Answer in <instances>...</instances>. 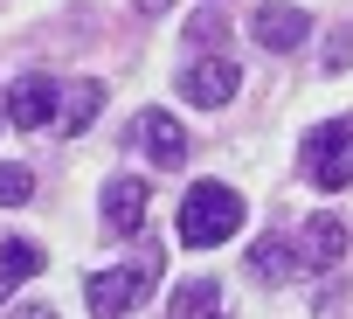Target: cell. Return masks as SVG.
<instances>
[{"instance_id":"obj_1","label":"cell","mask_w":353,"mask_h":319,"mask_svg":"<svg viewBox=\"0 0 353 319\" xmlns=\"http://www.w3.org/2000/svg\"><path fill=\"white\" fill-rule=\"evenodd\" d=\"M236 229H243V195H236V188H222V181L188 188V202H181V243H188V250H215V243H229Z\"/></svg>"},{"instance_id":"obj_2","label":"cell","mask_w":353,"mask_h":319,"mask_svg":"<svg viewBox=\"0 0 353 319\" xmlns=\"http://www.w3.org/2000/svg\"><path fill=\"white\" fill-rule=\"evenodd\" d=\"M159 264H166V257H159V243H152L145 257H125V264H111V271H90V278H83L90 312H97V319H125V312H132V305L152 291Z\"/></svg>"},{"instance_id":"obj_3","label":"cell","mask_w":353,"mask_h":319,"mask_svg":"<svg viewBox=\"0 0 353 319\" xmlns=\"http://www.w3.org/2000/svg\"><path fill=\"white\" fill-rule=\"evenodd\" d=\"M305 181H319L325 195L353 181V118H332L305 139Z\"/></svg>"},{"instance_id":"obj_4","label":"cell","mask_w":353,"mask_h":319,"mask_svg":"<svg viewBox=\"0 0 353 319\" xmlns=\"http://www.w3.org/2000/svg\"><path fill=\"white\" fill-rule=\"evenodd\" d=\"M305 35H312V14H305V8H291V0H256V14H250V42H256V49L291 56Z\"/></svg>"},{"instance_id":"obj_5","label":"cell","mask_w":353,"mask_h":319,"mask_svg":"<svg viewBox=\"0 0 353 319\" xmlns=\"http://www.w3.org/2000/svg\"><path fill=\"white\" fill-rule=\"evenodd\" d=\"M132 153H145L152 167H188V132L173 111H139L132 118Z\"/></svg>"},{"instance_id":"obj_6","label":"cell","mask_w":353,"mask_h":319,"mask_svg":"<svg viewBox=\"0 0 353 319\" xmlns=\"http://www.w3.org/2000/svg\"><path fill=\"white\" fill-rule=\"evenodd\" d=\"M56 111H63V84L56 77H21L14 90H8V125H21V132H49L56 125Z\"/></svg>"},{"instance_id":"obj_7","label":"cell","mask_w":353,"mask_h":319,"mask_svg":"<svg viewBox=\"0 0 353 319\" xmlns=\"http://www.w3.org/2000/svg\"><path fill=\"white\" fill-rule=\"evenodd\" d=\"M181 97L201 104V111H222V104L236 97V63H229V56H201V63H188V70H181Z\"/></svg>"},{"instance_id":"obj_8","label":"cell","mask_w":353,"mask_h":319,"mask_svg":"<svg viewBox=\"0 0 353 319\" xmlns=\"http://www.w3.org/2000/svg\"><path fill=\"white\" fill-rule=\"evenodd\" d=\"M291 257H298V271H332V264L346 257V222H339V215H312V222H305V243H298Z\"/></svg>"},{"instance_id":"obj_9","label":"cell","mask_w":353,"mask_h":319,"mask_svg":"<svg viewBox=\"0 0 353 319\" xmlns=\"http://www.w3.org/2000/svg\"><path fill=\"white\" fill-rule=\"evenodd\" d=\"M97 111H104V84H97V77H77V84H63L56 132H63V139H83V132L97 125Z\"/></svg>"},{"instance_id":"obj_10","label":"cell","mask_w":353,"mask_h":319,"mask_svg":"<svg viewBox=\"0 0 353 319\" xmlns=\"http://www.w3.org/2000/svg\"><path fill=\"white\" fill-rule=\"evenodd\" d=\"M145 202H152V195H145V181L118 174V181L104 188V222H111L118 236H139V229H145Z\"/></svg>"},{"instance_id":"obj_11","label":"cell","mask_w":353,"mask_h":319,"mask_svg":"<svg viewBox=\"0 0 353 319\" xmlns=\"http://www.w3.org/2000/svg\"><path fill=\"white\" fill-rule=\"evenodd\" d=\"M166 312H173V319H222V284H215V278H188L181 291H173Z\"/></svg>"},{"instance_id":"obj_12","label":"cell","mask_w":353,"mask_h":319,"mask_svg":"<svg viewBox=\"0 0 353 319\" xmlns=\"http://www.w3.org/2000/svg\"><path fill=\"white\" fill-rule=\"evenodd\" d=\"M291 271H298V257H291V243H277V236H263V243L250 250V278H256V284H284Z\"/></svg>"},{"instance_id":"obj_13","label":"cell","mask_w":353,"mask_h":319,"mask_svg":"<svg viewBox=\"0 0 353 319\" xmlns=\"http://www.w3.org/2000/svg\"><path fill=\"white\" fill-rule=\"evenodd\" d=\"M35 202V174L28 167H0V209H21Z\"/></svg>"},{"instance_id":"obj_14","label":"cell","mask_w":353,"mask_h":319,"mask_svg":"<svg viewBox=\"0 0 353 319\" xmlns=\"http://www.w3.org/2000/svg\"><path fill=\"white\" fill-rule=\"evenodd\" d=\"M0 264H8L14 278H35V271H42V250H35L28 236H14V243H0Z\"/></svg>"},{"instance_id":"obj_15","label":"cell","mask_w":353,"mask_h":319,"mask_svg":"<svg viewBox=\"0 0 353 319\" xmlns=\"http://www.w3.org/2000/svg\"><path fill=\"white\" fill-rule=\"evenodd\" d=\"M346 63H353V21L332 28V49H325V70H346Z\"/></svg>"},{"instance_id":"obj_16","label":"cell","mask_w":353,"mask_h":319,"mask_svg":"<svg viewBox=\"0 0 353 319\" xmlns=\"http://www.w3.org/2000/svg\"><path fill=\"white\" fill-rule=\"evenodd\" d=\"M8 319H56L49 305H21V312H8Z\"/></svg>"},{"instance_id":"obj_17","label":"cell","mask_w":353,"mask_h":319,"mask_svg":"<svg viewBox=\"0 0 353 319\" xmlns=\"http://www.w3.org/2000/svg\"><path fill=\"white\" fill-rule=\"evenodd\" d=\"M132 8H139V14H166V8H173V0H132Z\"/></svg>"},{"instance_id":"obj_18","label":"cell","mask_w":353,"mask_h":319,"mask_svg":"<svg viewBox=\"0 0 353 319\" xmlns=\"http://www.w3.org/2000/svg\"><path fill=\"white\" fill-rule=\"evenodd\" d=\"M14 284H21V278H14V271H8V264H0V298H8V291H14Z\"/></svg>"},{"instance_id":"obj_19","label":"cell","mask_w":353,"mask_h":319,"mask_svg":"<svg viewBox=\"0 0 353 319\" xmlns=\"http://www.w3.org/2000/svg\"><path fill=\"white\" fill-rule=\"evenodd\" d=\"M0 118H8V111H0Z\"/></svg>"}]
</instances>
